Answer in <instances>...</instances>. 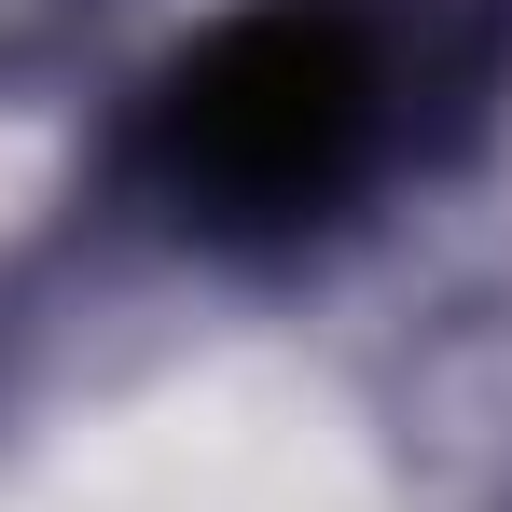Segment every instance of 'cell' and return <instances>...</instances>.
<instances>
[{
    "label": "cell",
    "mask_w": 512,
    "mask_h": 512,
    "mask_svg": "<svg viewBox=\"0 0 512 512\" xmlns=\"http://www.w3.org/2000/svg\"><path fill=\"white\" fill-rule=\"evenodd\" d=\"M512 111V0H236L111 125V208L167 250L291 263Z\"/></svg>",
    "instance_id": "6da1fadb"
}]
</instances>
